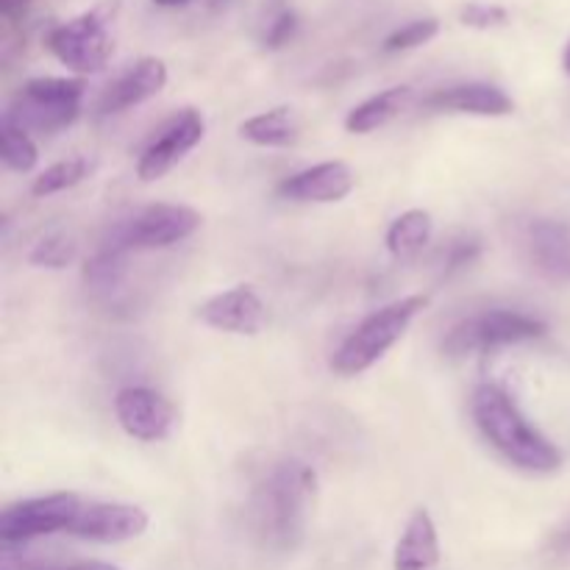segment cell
Returning <instances> with one entry per match:
<instances>
[{
	"label": "cell",
	"mask_w": 570,
	"mask_h": 570,
	"mask_svg": "<svg viewBox=\"0 0 570 570\" xmlns=\"http://www.w3.org/2000/svg\"><path fill=\"white\" fill-rule=\"evenodd\" d=\"M354 184V170L345 161L334 159L293 173L278 184L276 193L278 198L293 200V204H337L348 198Z\"/></svg>",
	"instance_id": "4fadbf2b"
},
{
	"label": "cell",
	"mask_w": 570,
	"mask_h": 570,
	"mask_svg": "<svg viewBox=\"0 0 570 570\" xmlns=\"http://www.w3.org/2000/svg\"><path fill=\"white\" fill-rule=\"evenodd\" d=\"M412 98H415V89L410 83H399V87L382 89V92L371 95L367 100H362L360 106L348 111L345 117V128L351 134H373L379 128H384L387 122H393L401 111L410 109Z\"/></svg>",
	"instance_id": "ac0fdd59"
},
{
	"label": "cell",
	"mask_w": 570,
	"mask_h": 570,
	"mask_svg": "<svg viewBox=\"0 0 570 570\" xmlns=\"http://www.w3.org/2000/svg\"><path fill=\"white\" fill-rule=\"evenodd\" d=\"M154 3L159 6V9H181V6L193 3V0H154Z\"/></svg>",
	"instance_id": "4dcf8cb0"
},
{
	"label": "cell",
	"mask_w": 570,
	"mask_h": 570,
	"mask_svg": "<svg viewBox=\"0 0 570 570\" xmlns=\"http://www.w3.org/2000/svg\"><path fill=\"white\" fill-rule=\"evenodd\" d=\"M115 415L122 432L134 440H142V443L167 440L176 426L173 404L150 387H122L115 395Z\"/></svg>",
	"instance_id": "8fae6325"
},
{
	"label": "cell",
	"mask_w": 570,
	"mask_h": 570,
	"mask_svg": "<svg viewBox=\"0 0 570 570\" xmlns=\"http://www.w3.org/2000/svg\"><path fill=\"white\" fill-rule=\"evenodd\" d=\"M200 228V212L184 204H154L122 220L111 232L106 245L131 254V250H165L184 243Z\"/></svg>",
	"instance_id": "52a82bcc"
},
{
	"label": "cell",
	"mask_w": 570,
	"mask_h": 570,
	"mask_svg": "<svg viewBox=\"0 0 570 570\" xmlns=\"http://www.w3.org/2000/svg\"><path fill=\"white\" fill-rule=\"evenodd\" d=\"M512 14L499 3H465L460 9V22L476 31H495V28L510 26Z\"/></svg>",
	"instance_id": "484cf974"
},
{
	"label": "cell",
	"mask_w": 570,
	"mask_h": 570,
	"mask_svg": "<svg viewBox=\"0 0 570 570\" xmlns=\"http://www.w3.org/2000/svg\"><path fill=\"white\" fill-rule=\"evenodd\" d=\"M479 256H482V243H479V239H473V237L456 239V243L445 250L443 276L445 278L460 276V273L468 271V267H471Z\"/></svg>",
	"instance_id": "4316f807"
},
{
	"label": "cell",
	"mask_w": 570,
	"mask_h": 570,
	"mask_svg": "<svg viewBox=\"0 0 570 570\" xmlns=\"http://www.w3.org/2000/svg\"><path fill=\"white\" fill-rule=\"evenodd\" d=\"M126 256L128 254H122V250L104 245V248L83 265V282H87V287L92 289L95 295L117 293V289L122 287V282H126L128 273Z\"/></svg>",
	"instance_id": "44dd1931"
},
{
	"label": "cell",
	"mask_w": 570,
	"mask_h": 570,
	"mask_svg": "<svg viewBox=\"0 0 570 570\" xmlns=\"http://www.w3.org/2000/svg\"><path fill=\"white\" fill-rule=\"evenodd\" d=\"M83 92L81 78H31L22 83L3 117L28 134H59L81 115Z\"/></svg>",
	"instance_id": "277c9868"
},
{
	"label": "cell",
	"mask_w": 570,
	"mask_h": 570,
	"mask_svg": "<svg viewBox=\"0 0 570 570\" xmlns=\"http://www.w3.org/2000/svg\"><path fill=\"white\" fill-rule=\"evenodd\" d=\"M150 518L142 507L117 504V501H89L78 510L67 534L89 543H128L145 534Z\"/></svg>",
	"instance_id": "30bf717a"
},
{
	"label": "cell",
	"mask_w": 570,
	"mask_h": 570,
	"mask_svg": "<svg viewBox=\"0 0 570 570\" xmlns=\"http://www.w3.org/2000/svg\"><path fill=\"white\" fill-rule=\"evenodd\" d=\"M115 11L117 3H104L72 17V20L59 22L56 28H50L45 45L67 70L78 72V76L100 72L115 50V37L109 28Z\"/></svg>",
	"instance_id": "5b68a950"
},
{
	"label": "cell",
	"mask_w": 570,
	"mask_h": 570,
	"mask_svg": "<svg viewBox=\"0 0 570 570\" xmlns=\"http://www.w3.org/2000/svg\"><path fill=\"white\" fill-rule=\"evenodd\" d=\"M562 67H566V72L570 76V42H568V48H566V56H562Z\"/></svg>",
	"instance_id": "1f68e13d"
},
{
	"label": "cell",
	"mask_w": 570,
	"mask_h": 570,
	"mask_svg": "<svg viewBox=\"0 0 570 570\" xmlns=\"http://www.w3.org/2000/svg\"><path fill=\"white\" fill-rule=\"evenodd\" d=\"M440 534L432 512L415 510L393 551V570H438Z\"/></svg>",
	"instance_id": "e0dca14e"
},
{
	"label": "cell",
	"mask_w": 570,
	"mask_h": 570,
	"mask_svg": "<svg viewBox=\"0 0 570 570\" xmlns=\"http://www.w3.org/2000/svg\"><path fill=\"white\" fill-rule=\"evenodd\" d=\"M546 334V323L538 317L518 309H484L479 315L462 317L460 323L449 328L443 340V351L449 356L484 354V351L507 348V345H521L540 340Z\"/></svg>",
	"instance_id": "8992f818"
},
{
	"label": "cell",
	"mask_w": 570,
	"mask_h": 570,
	"mask_svg": "<svg viewBox=\"0 0 570 570\" xmlns=\"http://www.w3.org/2000/svg\"><path fill=\"white\" fill-rule=\"evenodd\" d=\"M167 83V65L156 56H145V59L134 61L128 70H122L109 87L100 92L98 104H95V115L111 117L122 115V111L134 109V106L145 104V100L156 98Z\"/></svg>",
	"instance_id": "7c38bea8"
},
{
	"label": "cell",
	"mask_w": 570,
	"mask_h": 570,
	"mask_svg": "<svg viewBox=\"0 0 570 570\" xmlns=\"http://www.w3.org/2000/svg\"><path fill=\"white\" fill-rule=\"evenodd\" d=\"M523 245L534 271L551 284H570V223L534 217L523 232Z\"/></svg>",
	"instance_id": "2e32d148"
},
{
	"label": "cell",
	"mask_w": 570,
	"mask_h": 570,
	"mask_svg": "<svg viewBox=\"0 0 570 570\" xmlns=\"http://www.w3.org/2000/svg\"><path fill=\"white\" fill-rule=\"evenodd\" d=\"M423 109L438 115H471V117H507L515 111V100L501 87L488 81H465L434 89L423 98Z\"/></svg>",
	"instance_id": "5bb4252c"
},
{
	"label": "cell",
	"mask_w": 570,
	"mask_h": 570,
	"mask_svg": "<svg viewBox=\"0 0 570 570\" xmlns=\"http://www.w3.org/2000/svg\"><path fill=\"white\" fill-rule=\"evenodd\" d=\"M434 237V217L426 209H410L404 215L395 217L387 228V245L390 256L399 262H412L426 250V245Z\"/></svg>",
	"instance_id": "ffe728a7"
},
{
	"label": "cell",
	"mask_w": 570,
	"mask_h": 570,
	"mask_svg": "<svg viewBox=\"0 0 570 570\" xmlns=\"http://www.w3.org/2000/svg\"><path fill=\"white\" fill-rule=\"evenodd\" d=\"M81 507V499L76 493H50L42 499H28L6 507V512L0 515V540L6 549H11V546L31 543L37 538L67 532Z\"/></svg>",
	"instance_id": "ba28073f"
},
{
	"label": "cell",
	"mask_w": 570,
	"mask_h": 570,
	"mask_svg": "<svg viewBox=\"0 0 570 570\" xmlns=\"http://www.w3.org/2000/svg\"><path fill=\"white\" fill-rule=\"evenodd\" d=\"M78 245L72 239V234H67L65 228H53L45 237L37 239V245L28 254V262L37 267H50V271H61V267H70L76 262Z\"/></svg>",
	"instance_id": "cb8c5ba5"
},
{
	"label": "cell",
	"mask_w": 570,
	"mask_h": 570,
	"mask_svg": "<svg viewBox=\"0 0 570 570\" xmlns=\"http://www.w3.org/2000/svg\"><path fill=\"white\" fill-rule=\"evenodd\" d=\"M426 295H404V298L371 312L334 351L332 371L337 376H360V373L371 371L395 343H401V337L410 332L412 321L426 309Z\"/></svg>",
	"instance_id": "3957f363"
},
{
	"label": "cell",
	"mask_w": 570,
	"mask_h": 570,
	"mask_svg": "<svg viewBox=\"0 0 570 570\" xmlns=\"http://www.w3.org/2000/svg\"><path fill=\"white\" fill-rule=\"evenodd\" d=\"M92 170V161L87 156H70V159L53 161L50 167H45L31 184V193L37 198H50L56 193H65V189H72L76 184H81L83 178Z\"/></svg>",
	"instance_id": "7402d4cb"
},
{
	"label": "cell",
	"mask_w": 570,
	"mask_h": 570,
	"mask_svg": "<svg viewBox=\"0 0 570 570\" xmlns=\"http://www.w3.org/2000/svg\"><path fill=\"white\" fill-rule=\"evenodd\" d=\"M440 33V20L438 17H423V20H412L406 26L395 28L387 39H384V53H406V50L423 48V45L432 42Z\"/></svg>",
	"instance_id": "d4e9b609"
},
{
	"label": "cell",
	"mask_w": 570,
	"mask_h": 570,
	"mask_svg": "<svg viewBox=\"0 0 570 570\" xmlns=\"http://www.w3.org/2000/svg\"><path fill=\"white\" fill-rule=\"evenodd\" d=\"M33 0H0V14H3L6 26H17L28 17Z\"/></svg>",
	"instance_id": "f1b7e54d"
},
{
	"label": "cell",
	"mask_w": 570,
	"mask_h": 570,
	"mask_svg": "<svg viewBox=\"0 0 570 570\" xmlns=\"http://www.w3.org/2000/svg\"><path fill=\"white\" fill-rule=\"evenodd\" d=\"M59 570H122V568L111 566V562H76V566L59 568Z\"/></svg>",
	"instance_id": "f546056e"
},
{
	"label": "cell",
	"mask_w": 570,
	"mask_h": 570,
	"mask_svg": "<svg viewBox=\"0 0 570 570\" xmlns=\"http://www.w3.org/2000/svg\"><path fill=\"white\" fill-rule=\"evenodd\" d=\"M198 317L209 328L226 334H245V337H254L265 326V301L259 298V293L250 287H232L223 289V293L212 295L209 301H204L198 309Z\"/></svg>",
	"instance_id": "9a60e30c"
},
{
	"label": "cell",
	"mask_w": 570,
	"mask_h": 570,
	"mask_svg": "<svg viewBox=\"0 0 570 570\" xmlns=\"http://www.w3.org/2000/svg\"><path fill=\"white\" fill-rule=\"evenodd\" d=\"M471 410L479 432L510 465L534 476L560 471V449L523 415L521 406L499 384H479Z\"/></svg>",
	"instance_id": "7a4b0ae2"
},
{
	"label": "cell",
	"mask_w": 570,
	"mask_h": 570,
	"mask_svg": "<svg viewBox=\"0 0 570 570\" xmlns=\"http://www.w3.org/2000/svg\"><path fill=\"white\" fill-rule=\"evenodd\" d=\"M295 31H298V14L289 9H284L282 14L276 17V20L267 26V33H265V45L271 50H278L284 48V45L289 42V39L295 37Z\"/></svg>",
	"instance_id": "83f0119b"
},
{
	"label": "cell",
	"mask_w": 570,
	"mask_h": 570,
	"mask_svg": "<svg viewBox=\"0 0 570 570\" xmlns=\"http://www.w3.org/2000/svg\"><path fill=\"white\" fill-rule=\"evenodd\" d=\"M315 493V468L301 460L276 462L250 493L248 515L256 540L265 549L293 551L304 540Z\"/></svg>",
	"instance_id": "6da1fadb"
},
{
	"label": "cell",
	"mask_w": 570,
	"mask_h": 570,
	"mask_svg": "<svg viewBox=\"0 0 570 570\" xmlns=\"http://www.w3.org/2000/svg\"><path fill=\"white\" fill-rule=\"evenodd\" d=\"M0 156H3L6 167L14 173H31L39 161V150L31 134L6 117L0 120Z\"/></svg>",
	"instance_id": "603a6c76"
},
{
	"label": "cell",
	"mask_w": 570,
	"mask_h": 570,
	"mask_svg": "<svg viewBox=\"0 0 570 570\" xmlns=\"http://www.w3.org/2000/svg\"><path fill=\"white\" fill-rule=\"evenodd\" d=\"M206 120L198 109H181L173 115L165 126L159 128L154 139L145 145V150L137 159V176L139 181L150 184L165 178L195 145L204 139Z\"/></svg>",
	"instance_id": "9c48e42d"
},
{
	"label": "cell",
	"mask_w": 570,
	"mask_h": 570,
	"mask_svg": "<svg viewBox=\"0 0 570 570\" xmlns=\"http://www.w3.org/2000/svg\"><path fill=\"white\" fill-rule=\"evenodd\" d=\"M239 137L256 148H289L301 137V120L293 106L259 111L239 126Z\"/></svg>",
	"instance_id": "d6986e66"
}]
</instances>
